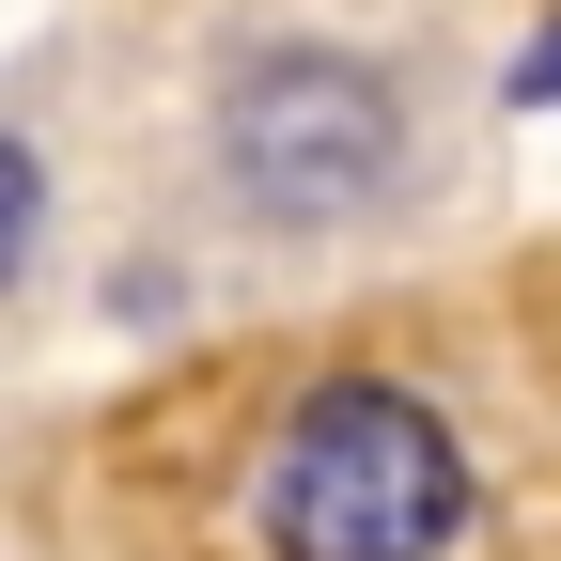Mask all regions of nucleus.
Here are the masks:
<instances>
[{
    "label": "nucleus",
    "instance_id": "f03ea898",
    "mask_svg": "<svg viewBox=\"0 0 561 561\" xmlns=\"http://www.w3.org/2000/svg\"><path fill=\"white\" fill-rule=\"evenodd\" d=\"M203 140H219V187L280 234H343L405 187V94L359 47H312V32L250 47L219 79V110H203Z\"/></svg>",
    "mask_w": 561,
    "mask_h": 561
},
{
    "label": "nucleus",
    "instance_id": "20e7f679",
    "mask_svg": "<svg viewBox=\"0 0 561 561\" xmlns=\"http://www.w3.org/2000/svg\"><path fill=\"white\" fill-rule=\"evenodd\" d=\"M515 110H561V16H546V47L515 62Z\"/></svg>",
    "mask_w": 561,
    "mask_h": 561
},
{
    "label": "nucleus",
    "instance_id": "f257e3e1",
    "mask_svg": "<svg viewBox=\"0 0 561 561\" xmlns=\"http://www.w3.org/2000/svg\"><path fill=\"white\" fill-rule=\"evenodd\" d=\"M453 530H468V453L421 390H390V375L297 390V421L265 453V546L280 561H453Z\"/></svg>",
    "mask_w": 561,
    "mask_h": 561
},
{
    "label": "nucleus",
    "instance_id": "7ed1b4c3",
    "mask_svg": "<svg viewBox=\"0 0 561 561\" xmlns=\"http://www.w3.org/2000/svg\"><path fill=\"white\" fill-rule=\"evenodd\" d=\"M32 234H47V172L16 157V140H0V280L32 265Z\"/></svg>",
    "mask_w": 561,
    "mask_h": 561
}]
</instances>
